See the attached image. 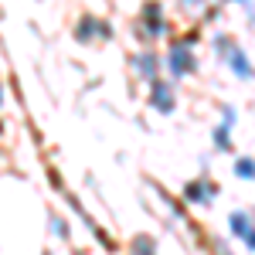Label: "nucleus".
<instances>
[{
  "mask_svg": "<svg viewBox=\"0 0 255 255\" xmlns=\"http://www.w3.org/2000/svg\"><path fill=\"white\" fill-rule=\"evenodd\" d=\"M232 68H235L242 79H252V65L245 58V51H235V55H232Z\"/></svg>",
  "mask_w": 255,
  "mask_h": 255,
  "instance_id": "obj_1",
  "label": "nucleus"
},
{
  "mask_svg": "<svg viewBox=\"0 0 255 255\" xmlns=\"http://www.w3.org/2000/svg\"><path fill=\"white\" fill-rule=\"evenodd\" d=\"M235 174L245 177V180H255V160H252V157H242V160L235 163Z\"/></svg>",
  "mask_w": 255,
  "mask_h": 255,
  "instance_id": "obj_2",
  "label": "nucleus"
}]
</instances>
